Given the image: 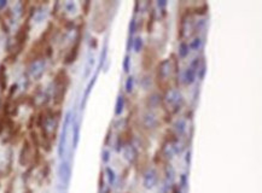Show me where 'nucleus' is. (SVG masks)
<instances>
[{
  "instance_id": "nucleus-36",
  "label": "nucleus",
  "mask_w": 262,
  "mask_h": 193,
  "mask_svg": "<svg viewBox=\"0 0 262 193\" xmlns=\"http://www.w3.org/2000/svg\"><path fill=\"white\" fill-rule=\"evenodd\" d=\"M17 87H18V86L16 85H12L11 86V87H10V92H8V99H11V98H12V95H14V93L16 92V91H17Z\"/></svg>"
},
{
  "instance_id": "nucleus-7",
  "label": "nucleus",
  "mask_w": 262,
  "mask_h": 193,
  "mask_svg": "<svg viewBox=\"0 0 262 193\" xmlns=\"http://www.w3.org/2000/svg\"><path fill=\"white\" fill-rule=\"evenodd\" d=\"M58 178H59L63 185L65 187H68L70 182V178H71V167H70V163L68 161H63L59 164V167H58Z\"/></svg>"
},
{
  "instance_id": "nucleus-34",
  "label": "nucleus",
  "mask_w": 262,
  "mask_h": 193,
  "mask_svg": "<svg viewBox=\"0 0 262 193\" xmlns=\"http://www.w3.org/2000/svg\"><path fill=\"white\" fill-rule=\"evenodd\" d=\"M82 8H84V13H85V15H88L90 8H91V1H84V3H82Z\"/></svg>"
},
{
  "instance_id": "nucleus-9",
  "label": "nucleus",
  "mask_w": 262,
  "mask_h": 193,
  "mask_svg": "<svg viewBox=\"0 0 262 193\" xmlns=\"http://www.w3.org/2000/svg\"><path fill=\"white\" fill-rule=\"evenodd\" d=\"M141 126L147 131H155L158 127V120L152 112L147 111L141 116Z\"/></svg>"
},
{
  "instance_id": "nucleus-30",
  "label": "nucleus",
  "mask_w": 262,
  "mask_h": 193,
  "mask_svg": "<svg viewBox=\"0 0 262 193\" xmlns=\"http://www.w3.org/2000/svg\"><path fill=\"white\" fill-rule=\"evenodd\" d=\"M93 64H94V58H90L88 59V63H87V65H86V71H85V78H87V77L90 76V74H91V70H92V67Z\"/></svg>"
},
{
  "instance_id": "nucleus-20",
  "label": "nucleus",
  "mask_w": 262,
  "mask_h": 193,
  "mask_svg": "<svg viewBox=\"0 0 262 193\" xmlns=\"http://www.w3.org/2000/svg\"><path fill=\"white\" fill-rule=\"evenodd\" d=\"M105 174H106V180H108V184L110 186H112L116 182V174L114 169H111V167H106L105 168Z\"/></svg>"
},
{
  "instance_id": "nucleus-35",
  "label": "nucleus",
  "mask_w": 262,
  "mask_h": 193,
  "mask_svg": "<svg viewBox=\"0 0 262 193\" xmlns=\"http://www.w3.org/2000/svg\"><path fill=\"white\" fill-rule=\"evenodd\" d=\"M99 188L100 191L103 192L104 191V188H105V185H104V174L103 173H100V178H99Z\"/></svg>"
},
{
  "instance_id": "nucleus-43",
  "label": "nucleus",
  "mask_w": 262,
  "mask_h": 193,
  "mask_svg": "<svg viewBox=\"0 0 262 193\" xmlns=\"http://www.w3.org/2000/svg\"><path fill=\"white\" fill-rule=\"evenodd\" d=\"M91 46H92L93 48H97V46H98V41H97V39L96 38L91 39Z\"/></svg>"
},
{
  "instance_id": "nucleus-14",
  "label": "nucleus",
  "mask_w": 262,
  "mask_h": 193,
  "mask_svg": "<svg viewBox=\"0 0 262 193\" xmlns=\"http://www.w3.org/2000/svg\"><path fill=\"white\" fill-rule=\"evenodd\" d=\"M8 88V75H6V67L4 64L0 65V89L5 91Z\"/></svg>"
},
{
  "instance_id": "nucleus-19",
  "label": "nucleus",
  "mask_w": 262,
  "mask_h": 193,
  "mask_svg": "<svg viewBox=\"0 0 262 193\" xmlns=\"http://www.w3.org/2000/svg\"><path fill=\"white\" fill-rule=\"evenodd\" d=\"M188 52H190V48H188V44L185 42V41H181L180 45H179V57L180 58H186L188 56Z\"/></svg>"
},
{
  "instance_id": "nucleus-1",
  "label": "nucleus",
  "mask_w": 262,
  "mask_h": 193,
  "mask_svg": "<svg viewBox=\"0 0 262 193\" xmlns=\"http://www.w3.org/2000/svg\"><path fill=\"white\" fill-rule=\"evenodd\" d=\"M162 100L168 106H170L169 109H172L170 115L172 114H177V111L181 109V106L184 105V98H183V95L180 94L179 91L173 89V88H169L168 91H166V92L163 93Z\"/></svg>"
},
{
  "instance_id": "nucleus-17",
  "label": "nucleus",
  "mask_w": 262,
  "mask_h": 193,
  "mask_svg": "<svg viewBox=\"0 0 262 193\" xmlns=\"http://www.w3.org/2000/svg\"><path fill=\"white\" fill-rule=\"evenodd\" d=\"M74 128H73V147L76 148L79 145V140H80V123L74 122Z\"/></svg>"
},
{
  "instance_id": "nucleus-22",
  "label": "nucleus",
  "mask_w": 262,
  "mask_h": 193,
  "mask_svg": "<svg viewBox=\"0 0 262 193\" xmlns=\"http://www.w3.org/2000/svg\"><path fill=\"white\" fill-rule=\"evenodd\" d=\"M133 48H134V51L137 53H140L143 51V48H144V41H143V39L140 38V36L134 39V41H133Z\"/></svg>"
},
{
  "instance_id": "nucleus-41",
  "label": "nucleus",
  "mask_w": 262,
  "mask_h": 193,
  "mask_svg": "<svg viewBox=\"0 0 262 193\" xmlns=\"http://www.w3.org/2000/svg\"><path fill=\"white\" fill-rule=\"evenodd\" d=\"M185 162H186L187 165H190V164H191V151H187V152H186Z\"/></svg>"
},
{
  "instance_id": "nucleus-12",
  "label": "nucleus",
  "mask_w": 262,
  "mask_h": 193,
  "mask_svg": "<svg viewBox=\"0 0 262 193\" xmlns=\"http://www.w3.org/2000/svg\"><path fill=\"white\" fill-rule=\"evenodd\" d=\"M97 76H98V72H96L94 75H93L92 80L88 82V85H87V87H86L85 89V93H84V100H82V103H81V109L85 108L86 103H87V99H88V97H90V93H91V91H92V88L94 87V85H96V81H97Z\"/></svg>"
},
{
  "instance_id": "nucleus-3",
  "label": "nucleus",
  "mask_w": 262,
  "mask_h": 193,
  "mask_svg": "<svg viewBox=\"0 0 262 193\" xmlns=\"http://www.w3.org/2000/svg\"><path fill=\"white\" fill-rule=\"evenodd\" d=\"M70 121H71V111H68L63 121V128L61 137H59V144H58V156L63 158L65 154V145H67V137H68V128H69Z\"/></svg>"
},
{
  "instance_id": "nucleus-8",
  "label": "nucleus",
  "mask_w": 262,
  "mask_h": 193,
  "mask_svg": "<svg viewBox=\"0 0 262 193\" xmlns=\"http://www.w3.org/2000/svg\"><path fill=\"white\" fill-rule=\"evenodd\" d=\"M156 59V53L152 47H145V51L143 52V59H141V67L144 70H150L154 65V62Z\"/></svg>"
},
{
  "instance_id": "nucleus-42",
  "label": "nucleus",
  "mask_w": 262,
  "mask_h": 193,
  "mask_svg": "<svg viewBox=\"0 0 262 193\" xmlns=\"http://www.w3.org/2000/svg\"><path fill=\"white\" fill-rule=\"evenodd\" d=\"M172 193H183V192H181V188L179 187V185H173V187H172Z\"/></svg>"
},
{
  "instance_id": "nucleus-38",
  "label": "nucleus",
  "mask_w": 262,
  "mask_h": 193,
  "mask_svg": "<svg viewBox=\"0 0 262 193\" xmlns=\"http://www.w3.org/2000/svg\"><path fill=\"white\" fill-rule=\"evenodd\" d=\"M133 41H134V38L133 36H129L128 38V41H127V51L129 52L131 48H133Z\"/></svg>"
},
{
  "instance_id": "nucleus-29",
  "label": "nucleus",
  "mask_w": 262,
  "mask_h": 193,
  "mask_svg": "<svg viewBox=\"0 0 262 193\" xmlns=\"http://www.w3.org/2000/svg\"><path fill=\"white\" fill-rule=\"evenodd\" d=\"M128 30H129V36H133V35H134V33L137 31V21H135V18H134V17L132 18L131 22H129Z\"/></svg>"
},
{
  "instance_id": "nucleus-25",
  "label": "nucleus",
  "mask_w": 262,
  "mask_h": 193,
  "mask_svg": "<svg viewBox=\"0 0 262 193\" xmlns=\"http://www.w3.org/2000/svg\"><path fill=\"white\" fill-rule=\"evenodd\" d=\"M174 178H175V171L173 169V167L169 164L166 168V179H167V181H169L170 184H172L174 181Z\"/></svg>"
},
{
  "instance_id": "nucleus-46",
  "label": "nucleus",
  "mask_w": 262,
  "mask_h": 193,
  "mask_svg": "<svg viewBox=\"0 0 262 193\" xmlns=\"http://www.w3.org/2000/svg\"><path fill=\"white\" fill-rule=\"evenodd\" d=\"M5 193H11V191H10V188H8V190H6V191H5Z\"/></svg>"
},
{
  "instance_id": "nucleus-13",
  "label": "nucleus",
  "mask_w": 262,
  "mask_h": 193,
  "mask_svg": "<svg viewBox=\"0 0 262 193\" xmlns=\"http://www.w3.org/2000/svg\"><path fill=\"white\" fill-rule=\"evenodd\" d=\"M124 104H126V99H124V95L120 94L116 99L115 104V116H121L124 110Z\"/></svg>"
},
{
  "instance_id": "nucleus-44",
  "label": "nucleus",
  "mask_w": 262,
  "mask_h": 193,
  "mask_svg": "<svg viewBox=\"0 0 262 193\" xmlns=\"http://www.w3.org/2000/svg\"><path fill=\"white\" fill-rule=\"evenodd\" d=\"M6 5H8V1L6 0H0V10L6 8Z\"/></svg>"
},
{
  "instance_id": "nucleus-23",
  "label": "nucleus",
  "mask_w": 262,
  "mask_h": 193,
  "mask_svg": "<svg viewBox=\"0 0 262 193\" xmlns=\"http://www.w3.org/2000/svg\"><path fill=\"white\" fill-rule=\"evenodd\" d=\"M208 4L207 3H203L202 5H199V6H197L196 8H193L194 11H193V13L194 15H198V16H204L207 12H208Z\"/></svg>"
},
{
  "instance_id": "nucleus-16",
  "label": "nucleus",
  "mask_w": 262,
  "mask_h": 193,
  "mask_svg": "<svg viewBox=\"0 0 262 193\" xmlns=\"http://www.w3.org/2000/svg\"><path fill=\"white\" fill-rule=\"evenodd\" d=\"M184 81H185L186 85H192L193 82L196 81V71L188 67L187 69L185 70V74H184Z\"/></svg>"
},
{
  "instance_id": "nucleus-40",
  "label": "nucleus",
  "mask_w": 262,
  "mask_h": 193,
  "mask_svg": "<svg viewBox=\"0 0 262 193\" xmlns=\"http://www.w3.org/2000/svg\"><path fill=\"white\" fill-rule=\"evenodd\" d=\"M67 10H68V12H74V10H75V4H74V3H68V4H67Z\"/></svg>"
},
{
  "instance_id": "nucleus-28",
  "label": "nucleus",
  "mask_w": 262,
  "mask_h": 193,
  "mask_svg": "<svg viewBox=\"0 0 262 193\" xmlns=\"http://www.w3.org/2000/svg\"><path fill=\"white\" fill-rule=\"evenodd\" d=\"M123 71L124 72H129V69H131V57L129 54H126L123 59Z\"/></svg>"
},
{
  "instance_id": "nucleus-33",
  "label": "nucleus",
  "mask_w": 262,
  "mask_h": 193,
  "mask_svg": "<svg viewBox=\"0 0 262 193\" xmlns=\"http://www.w3.org/2000/svg\"><path fill=\"white\" fill-rule=\"evenodd\" d=\"M101 161L104 163H108L110 161V152L108 150H104L103 153H101Z\"/></svg>"
},
{
  "instance_id": "nucleus-4",
  "label": "nucleus",
  "mask_w": 262,
  "mask_h": 193,
  "mask_svg": "<svg viewBox=\"0 0 262 193\" xmlns=\"http://www.w3.org/2000/svg\"><path fill=\"white\" fill-rule=\"evenodd\" d=\"M29 30H30V25H29V22L25 21L21 27L19 29L16 33V48H17V54L22 51V48L24 47L27 40H28V36H29Z\"/></svg>"
},
{
  "instance_id": "nucleus-5",
  "label": "nucleus",
  "mask_w": 262,
  "mask_h": 193,
  "mask_svg": "<svg viewBox=\"0 0 262 193\" xmlns=\"http://www.w3.org/2000/svg\"><path fill=\"white\" fill-rule=\"evenodd\" d=\"M33 154H31V144L29 140H24L22 148L19 151V157H18V163L22 167H27L29 163H31Z\"/></svg>"
},
{
  "instance_id": "nucleus-39",
  "label": "nucleus",
  "mask_w": 262,
  "mask_h": 193,
  "mask_svg": "<svg viewBox=\"0 0 262 193\" xmlns=\"http://www.w3.org/2000/svg\"><path fill=\"white\" fill-rule=\"evenodd\" d=\"M35 116H30V118H29V122H28V128L29 129H33V127H34V122H35Z\"/></svg>"
},
{
  "instance_id": "nucleus-15",
  "label": "nucleus",
  "mask_w": 262,
  "mask_h": 193,
  "mask_svg": "<svg viewBox=\"0 0 262 193\" xmlns=\"http://www.w3.org/2000/svg\"><path fill=\"white\" fill-rule=\"evenodd\" d=\"M186 121L184 120V118H179V120H177V122L174 123V131H175V134H177V137H180V135H183L184 133H185L186 131Z\"/></svg>"
},
{
  "instance_id": "nucleus-11",
  "label": "nucleus",
  "mask_w": 262,
  "mask_h": 193,
  "mask_svg": "<svg viewBox=\"0 0 262 193\" xmlns=\"http://www.w3.org/2000/svg\"><path fill=\"white\" fill-rule=\"evenodd\" d=\"M44 71H45V62H44L42 59L31 63L29 72H30L31 76L34 77L35 80H38L39 77H41V75L44 74Z\"/></svg>"
},
{
  "instance_id": "nucleus-24",
  "label": "nucleus",
  "mask_w": 262,
  "mask_h": 193,
  "mask_svg": "<svg viewBox=\"0 0 262 193\" xmlns=\"http://www.w3.org/2000/svg\"><path fill=\"white\" fill-rule=\"evenodd\" d=\"M200 46H202V39L199 38V36H197V38H194L188 44V48L190 50H193V51H197V50H199Z\"/></svg>"
},
{
  "instance_id": "nucleus-26",
  "label": "nucleus",
  "mask_w": 262,
  "mask_h": 193,
  "mask_svg": "<svg viewBox=\"0 0 262 193\" xmlns=\"http://www.w3.org/2000/svg\"><path fill=\"white\" fill-rule=\"evenodd\" d=\"M133 88H134V77L128 76L127 80H126V83H124V89H126L127 93H132L133 92Z\"/></svg>"
},
{
  "instance_id": "nucleus-6",
  "label": "nucleus",
  "mask_w": 262,
  "mask_h": 193,
  "mask_svg": "<svg viewBox=\"0 0 262 193\" xmlns=\"http://www.w3.org/2000/svg\"><path fill=\"white\" fill-rule=\"evenodd\" d=\"M158 184V173L154 168H149L143 175V186L146 190H151Z\"/></svg>"
},
{
  "instance_id": "nucleus-18",
  "label": "nucleus",
  "mask_w": 262,
  "mask_h": 193,
  "mask_svg": "<svg viewBox=\"0 0 262 193\" xmlns=\"http://www.w3.org/2000/svg\"><path fill=\"white\" fill-rule=\"evenodd\" d=\"M106 54H108V41H105L104 47H103V50H101L100 59H99V65H98V70H97V72H99V70L103 68L104 63H105V61H106Z\"/></svg>"
},
{
  "instance_id": "nucleus-32",
  "label": "nucleus",
  "mask_w": 262,
  "mask_h": 193,
  "mask_svg": "<svg viewBox=\"0 0 262 193\" xmlns=\"http://www.w3.org/2000/svg\"><path fill=\"white\" fill-rule=\"evenodd\" d=\"M186 186H187V176H186V174H183L180 176V185H179V187L180 188H185Z\"/></svg>"
},
{
  "instance_id": "nucleus-10",
  "label": "nucleus",
  "mask_w": 262,
  "mask_h": 193,
  "mask_svg": "<svg viewBox=\"0 0 262 193\" xmlns=\"http://www.w3.org/2000/svg\"><path fill=\"white\" fill-rule=\"evenodd\" d=\"M123 150V157L124 159L129 164H134L139 159V151L138 148L134 146L133 144H127L122 148Z\"/></svg>"
},
{
  "instance_id": "nucleus-45",
  "label": "nucleus",
  "mask_w": 262,
  "mask_h": 193,
  "mask_svg": "<svg viewBox=\"0 0 262 193\" xmlns=\"http://www.w3.org/2000/svg\"><path fill=\"white\" fill-rule=\"evenodd\" d=\"M139 5H140V3H139V1H135V4H134V13H137V12H138Z\"/></svg>"
},
{
  "instance_id": "nucleus-21",
  "label": "nucleus",
  "mask_w": 262,
  "mask_h": 193,
  "mask_svg": "<svg viewBox=\"0 0 262 193\" xmlns=\"http://www.w3.org/2000/svg\"><path fill=\"white\" fill-rule=\"evenodd\" d=\"M155 22H156V12H155V10L152 8L150 11V16H149V19H147V31L149 33H151V31L154 30Z\"/></svg>"
},
{
  "instance_id": "nucleus-2",
  "label": "nucleus",
  "mask_w": 262,
  "mask_h": 193,
  "mask_svg": "<svg viewBox=\"0 0 262 193\" xmlns=\"http://www.w3.org/2000/svg\"><path fill=\"white\" fill-rule=\"evenodd\" d=\"M81 41H82V27L80 25L77 28V34L75 38V42L69 50V52L67 53V56L64 57V64L65 65H70L77 59L79 56V51H80V46H81Z\"/></svg>"
},
{
  "instance_id": "nucleus-31",
  "label": "nucleus",
  "mask_w": 262,
  "mask_h": 193,
  "mask_svg": "<svg viewBox=\"0 0 262 193\" xmlns=\"http://www.w3.org/2000/svg\"><path fill=\"white\" fill-rule=\"evenodd\" d=\"M111 135H112V129H111V127H110V128L108 129V131H106V135H105V140H104V146H108L109 144H110Z\"/></svg>"
},
{
  "instance_id": "nucleus-27",
  "label": "nucleus",
  "mask_w": 262,
  "mask_h": 193,
  "mask_svg": "<svg viewBox=\"0 0 262 193\" xmlns=\"http://www.w3.org/2000/svg\"><path fill=\"white\" fill-rule=\"evenodd\" d=\"M196 74H198V78H199L200 81L204 80V76H205V74H207V65H205V62H204V61L202 62V64L199 65V68H198V70H197Z\"/></svg>"
},
{
  "instance_id": "nucleus-37",
  "label": "nucleus",
  "mask_w": 262,
  "mask_h": 193,
  "mask_svg": "<svg viewBox=\"0 0 262 193\" xmlns=\"http://www.w3.org/2000/svg\"><path fill=\"white\" fill-rule=\"evenodd\" d=\"M167 0H160V1H157V6L161 8V10H166V6H167Z\"/></svg>"
}]
</instances>
